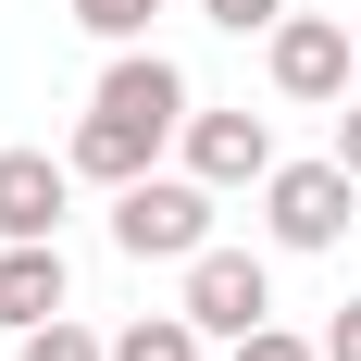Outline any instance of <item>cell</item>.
Returning <instances> with one entry per match:
<instances>
[{
	"mask_svg": "<svg viewBox=\"0 0 361 361\" xmlns=\"http://www.w3.org/2000/svg\"><path fill=\"white\" fill-rule=\"evenodd\" d=\"M212 200H224V187H200L187 162H175V175L112 187V250H125V262H175V274H187V262L212 250Z\"/></svg>",
	"mask_w": 361,
	"mask_h": 361,
	"instance_id": "6da1fadb",
	"label": "cell"
},
{
	"mask_svg": "<svg viewBox=\"0 0 361 361\" xmlns=\"http://www.w3.org/2000/svg\"><path fill=\"white\" fill-rule=\"evenodd\" d=\"M262 75H274V100H299V112L349 100V87H361L349 13H274V25H262Z\"/></svg>",
	"mask_w": 361,
	"mask_h": 361,
	"instance_id": "7a4b0ae2",
	"label": "cell"
},
{
	"mask_svg": "<svg viewBox=\"0 0 361 361\" xmlns=\"http://www.w3.org/2000/svg\"><path fill=\"white\" fill-rule=\"evenodd\" d=\"M361 224V175L349 162H274V175H262V237H274V250H336V237H349Z\"/></svg>",
	"mask_w": 361,
	"mask_h": 361,
	"instance_id": "3957f363",
	"label": "cell"
},
{
	"mask_svg": "<svg viewBox=\"0 0 361 361\" xmlns=\"http://www.w3.org/2000/svg\"><path fill=\"white\" fill-rule=\"evenodd\" d=\"M187 312H200V336H224V349H237V336H250V324H274V262H262V250H224V237H212V250H200V262H187Z\"/></svg>",
	"mask_w": 361,
	"mask_h": 361,
	"instance_id": "277c9868",
	"label": "cell"
},
{
	"mask_svg": "<svg viewBox=\"0 0 361 361\" xmlns=\"http://www.w3.org/2000/svg\"><path fill=\"white\" fill-rule=\"evenodd\" d=\"M87 112H125V125H149V137H187V63L175 50H149V37H125V50H112L100 63V87H87Z\"/></svg>",
	"mask_w": 361,
	"mask_h": 361,
	"instance_id": "5b68a950",
	"label": "cell"
},
{
	"mask_svg": "<svg viewBox=\"0 0 361 361\" xmlns=\"http://www.w3.org/2000/svg\"><path fill=\"white\" fill-rule=\"evenodd\" d=\"M175 149H187V175H200V187H262L274 162H287V149H274V125H262L250 100H237V112H187Z\"/></svg>",
	"mask_w": 361,
	"mask_h": 361,
	"instance_id": "8992f818",
	"label": "cell"
},
{
	"mask_svg": "<svg viewBox=\"0 0 361 361\" xmlns=\"http://www.w3.org/2000/svg\"><path fill=\"white\" fill-rule=\"evenodd\" d=\"M75 162L63 149H0V237H63V200H75Z\"/></svg>",
	"mask_w": 361,
	"mask_h": 361,
	"instance_id": "52a82bcc",
	"label": "cell"
},
{
	"mask_svg": "<svg viewBox=\"0 0 361 361\" xmlns=\"http://www.w3.org/2000/svg\"><path fill=\"white\" fill-rule=\"evenodd\" d=\"M50 312H75L63 237H0V324L25 336V324H50Z\"/></svg>",
	"mask_w": 361,
	"mask_h": 361,
	"instance_id": "ba28073f",
	"label": "cell"
},
{
	"mask_svg": "<svg viewBox=\"0 0 361 361\" xmlns=\"http://www.w3.org/2000/svg\"><path fill=\"white\" fill-rule=\"evenodd\" d=\"M162 149H175V137H149V125H125V112H87V125L63 137V162L87 187H137V175H162Z\"/></svg>",
	"mask_w": 361,
	"mask_h": 361,
	"instance_id": "9c48e42d",
	"label": "cell"
},
{
	"mask_svg": "<svg viewBox=\"0 0 361 361\" xmlns=\"http://www.w3.org/2000/svg\"><path fill=\"white\" fill-rule=\"evenodd\" d=\"M200 349H212V336H200V312H187V299H175V312L112 324V361H200Z\"/></svg>",
	"mask_w": 361,
	"mask_h": 361,
	"instance_id": "30bf717a",
	"label": "cell"
},
{
	"mask_svg": "<svg viewBox=\"0 0 361 361\" xmlns=\"http://www.w3.org/2000/svg\"><path fill=\"white\" fill-rule=\"evenodd\" d=\"M13 361H112V336H87L75 312H50V324H25V336H13Z\"/></svg>",
	"mask_w": 361,
	"mask_h": 361,
	"instance_id": "8fae6325",
	"label": "cell"
},
{
	"mask_svg": "<svg viewBox=\"0 0 361 361\" xmlns=\"http://www.w3.org/2000/svg\"><path fill=\"white\" fill-rule=\"evenodd\" d=\"M63 13L100 37V50H125V37H149V13H162V0H63Z\"/></svg>",
	"mask_w": 361,
	"mask_h": 361,
	"instance_id": "7c38bea8",
	"label": "cell"
},
{
	"mask_svg": "<svg viewBox=\"0 0 361 361\" xmlns=\"http://www.w3.org/2000/svg\"><path fill=\"white\" fill-rule=\"evenodd\" d=\"M224 361H324V336H299V324H250Z\"/></svg>",
	"mask_w": 361,
	"mask_h": 361,
	"instance_id": "4fadbf2b",
	"label": "cell"
},
{
	"mask_svg": "<svg viewBox=\"0 0 361 361\" xmlns=\"http://www.w3.org/2000/svg\"><path fill=\"white\" fill-rule=\"evenodd\" d=\"M200 13H212L224 37H250V25H274V13H287V0H200Z\"/></svg>",
	"mask_w": 361,
	"mask_h": 361,
	"instance_id": "5bb4252c",
	"label": "cell"
},
{
	"mask_svg": "<svg viewBox=\"0 0 361 361\" xmlns=\"http://www.w3.org/2000/svg\"><path fill=\"white\" fill-rule=\"evenodd\" d=\"M324 361H361V299H336V324H324Z\"/></svg>",
	"mask_w": 361,
	"mask_h": 361,
	"instance_id": "9a60e30c",
	"label": "cell"
},
{
	"mask_svg": "<svg viewBox=\"0 0 361 361\" xmlns=\"http://www.w3.org/2000/svg\"><path fill=\"white\" fill-rule=\"evenodd\" d=\"M336 162H349V175H361V87H349V100H336Z\"/></svg>",
	"mask_w": 361,
	"mask_h": 361,
	"instance_id": "2e32d148",
	"label": "cell"
},
{
	"mask_svg": "<svg viewBox=\"0 0 361 361\" xmlns=\"http://www.w3.org/2000/svg\"><path fill=\"white\" fill-rule=\"evenodd\" d=\"M349 37H361V13H349Z\"/></svg>",
	"mask_w": 361,
	"mask_h": 361,
	"instance_id": "e0dca14e",
	"label": "cell"
}]
</instances>
